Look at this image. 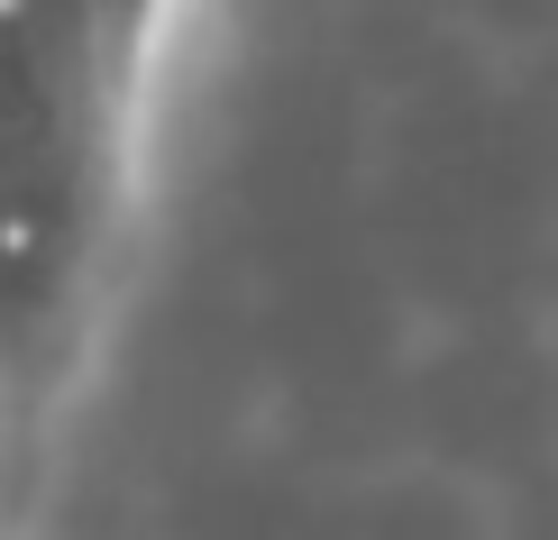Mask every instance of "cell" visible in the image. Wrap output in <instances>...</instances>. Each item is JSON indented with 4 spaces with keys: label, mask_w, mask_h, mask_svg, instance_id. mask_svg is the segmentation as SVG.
<instances>
[{
    "label": "cell",
    "mask_w": 558,
    "mask_h": 540,
    "mask_svg": "<svg viewBox=\"0 0 558 540\" xmlns=\"http://www.w3.org/2000/svg\"><path fill=\"white\" fill-rule=\"evenodd\" d=\"M156 28L166 0H0V404H28L83 321Z\"/></svg>",
    "instance_id": "1"
},
{
    "label": "cell",
    "mask_w": 558,
    "mask_h": 540,
    "mask_svg": "<svg viewBox=\"0 0 558 540\" xmlns=\"http://www.w3.org/2000/svg\"><path fill=\"white\" fill-rule=\"evenodd\" d=\"M0 531H10V404H0Z\"/></svg>",
    "instance_id": "2"
}]
</instances>
